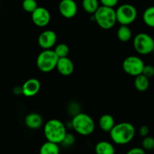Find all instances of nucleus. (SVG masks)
I'll use <instances>...</instances> for the list:
<instances>
[{"mask_svg":"<svg viewBox=\"0 0 154 154\" xmlns=\"http://www.w3.org/2000/svg\"><path fill=\"white\" fill-rule=\"evenodd\" d=\"M109 133L114 144L125 145L132 141L135 135V129L132 123L122 122L115 124Z\"/></svg>","mask_w":154,"mask_h":154,"instance_id":"1","label":"nucleus"},{"mask_svg":"<svg viewBox=\"0 0 154 154\" xmlns=\"http://www.w3.org/2000/svg\"><path fill=\"white\" fill-rule=\"evenodd\" d=\"M67 134L66 126L57 119H51L44 126V135L47 141L61 144Z\"/></svg>","mask_w":154,"mask_h":154,"instance_id":"2","label":"nucleus"},{"mask_svg":"<svg viewBox=\"0 0 154 154\" xmlns=\"http://www.w3.org/2000/svg\"><path fill=\"white\" fill-rule=\"evenodd\" d=\"M71 123L74 130L83 136L91 135L95 130L94 120L85 113H78L75 114Z\"/></svg>","mask_w":154,"mask_h":154,"instance_id":"3","label":"nucleus"},{"mask_svg":"<svg viewBox=\"0 0 154 154\" xmlns=\"http://www.w3.org/2000/svg\"><path fill=\"white\" fill-rule=\"evenodd\" d=\"M94 19L99 27L103 29H110L117 22L116 10L114 8L99 6L94 14Z\"/></svg>","mask_w":154,"mask_h":154,"instance_id":"4","label":"nucleus"},{"mask_svg":"<svg viewBox=\"0 0 154 154\" xmlns=\"http://www.w3.org/2000/svg\"><path fill=\"white\" fill-rule=\"evenodd\" d=\"M58 60L59 57L54 50H44L38 56L36 65L40 72L48 73L57 68Z\"/></svg>","mask_w":154,"mask_h":154,"instance_id":"5","label":"nucleus"},{"mask_svg":"<svg viewBox=\"0 0 154 154\" xmlns=\"http://www.w3.org/2000/svg\"><path fill=\"white\" fill-rule=\"evenodd\" d=\"M133 46L136 52L139 54L147 55L153 53L154 39L147 33H138L133 39Z\"/></svg>","mask_w":154,"mask_h":154,"instance_id":"6","label":"nucleus"},{"mask_svg":"<svg viewBox=\"0 0 154 154\" xmlns=\"http://www.w3.org/2000/svg\"><path fill=\"white\" fill-rule=\"evenodd\" d=\"M117 20L120 25L129 26L135 20L138 15L137 9L131 4H123L116 10Z\"/></svg>","mask_w":154,"mask_h":154,"instance_id":"7","label":"nucleus"},{"mask_svg":"<svg viewBox=\"0 0 154 154\" xmlns=\"http://www.w3.org/2000/svg\"><path fill=\"white\" fill-rule=\"evenodd\" d=\"M144 61L137 56H129L123 62V69L126 74L131 76L136 77L142 74L144 69Z\"/></svg>","mask_w":154,"mask_h":154,"instance_id":"8","label":"nucleus"},{"mask_svg":"<svg viewBox=\"0 0 154 154\" xmlns=\"http://www.w3.org/2000/svg\"><path fill=\"white\" fill-rule=\"evenodd\" d=\"M31 14L32 23L38 27L46 26L51 21V14L44 7H38Z\"/></svg>","mask_w":154,"mask_h":154,"instance_id":"9","label":"nucleus"},{"mask_svg":"<svg viewBox=\"0 0 154 154\" xmlns=\"http://www.w3.org/2000/svg\"><path fill=\"white\" fill-rule=\"evenodd\" d=\"M57 40V35L53 30H45L39 35L38 38V44L43 50L51 49L55 46Z\"/></svg>","mask_w":154,"mask_h":154,"instance_id":"10","label":"nucleus"},{"mask_svg":"<svg viewBox=\"0 0 154 154\" xmlns=\"http://www.w3.org/2000/svg\"><path fill=\"white\" fill-rule=\"evenodd\" d=\"M59 11L63 17L71 19L78 13V5L75 0H61L59 4Z\"/></svg>","mask_w":154,"mask_h":154,"instance_id":"11","label":"nucleus"},{"mask_svg":"<svg viewBox=\"0 0 154 154\" xmlns=\"http://www.w3.org/2000/svg\"><path fill=\"white\" fill-rule=\"evenodd\" d=\"M41 89V83L37 78H29L22 86V93L26 97H32L38 94Z\"/></svg>","mask_w":154,"mask_h":154,"instance_id":"12","label":"nucleus"},{"mask_svg":"<svg viewBox=\"0 0 154 154\" xmlns=\"http://www.w3.org/2000/svg\"><path fill=\"white\" fill-rule=\"evenodd\" d=\"M56 69H57L59 73L61 74L63 76H69L73 73L75 66H74V63L72 60L66 57L59 58Z\"/></svg>","mask_w":154,"mask_h":154,"instance_id":"13","label":"nucleus"},{"mask_svg":"<svg viewBox=\"0 0 154 154\" xmlns=\"http://www.w3.org/2000/svg\"><path fill=\"white\" fill-rule=\"evenodd\" d=\"M24 123L29 129H38L43 124V118L38 113L32 112L26 116Z\"/></svg>","mask_w":154,"mask_h":154,"instance_id":"14","label":"nucleus"},{"mask_svg":"<svg viewBox=\"0 0 154 154\" xmlns=\"http://www.w3.org/2000/svg\"><path fill=\"white\" fill-rule=\"evenodd\" d=\"M115 120L111 114H103L99 120V126L105 132H110L115 126Z\"/></svg>","mask_w":154,"mask_h":154,"instance_id":"15","label":"nucleus"},{"mask_svg":"<svg viewBox=\"0 0 154 154\" xmlns=\"http://www.w3.org/2000/svg\"><path fill=\"white\" fill-rule=\"evenodd\" d=\"M96 154H115L114 146L107 141H101L95 146Z\"/></svg>","mask_w":154,"mask_h":154,"instance_id":"16","label":"nucleus"},{"mask_svg":"<svg viewBox=\"0 0 154 154\" xmlns=\"http://www.w3.org/2000/svg\"><path fill=\"white\" fill-rule=\"evenodd\" d=\"M60 149L58 144L47 141L40 147L39 154H60Z\"/></svg>","mask_w":154,"mask_h":154,"instance_id":"17","label":"nucleus"},{"mask_svg":"<svg viewBox=\"0 0 154 154\" xmlns=\"http://www.w3.org/2000/svg\"><path fill=\"white\" fill-rule=\"evenodd\" d=\"M134 85L138 91L144 92L149 88L150 81L147 77H146L143 74H141L135 77V81H134Z\"/></svg>","mask_w":154,"mask_h":154,"instance_id":"18","label":"nucleus"},{"mask_svg":"<svg viewBox=\"0 0 154 154\" xmlns=\"http://www.w3.org/2000/svg\"><path fill=\"white\" fill-rule=\"evenodd\" d=\"M132 32L129 26L121 25L117 32V36L119 40L122 42H127L132 38Z\"/></svg>","mask_w":154,"mask_h":154,"instance_id":"19","label":"nucleus"},{"mask_svg":"<svg viewBox=\"0 0 154 154\" xmlns=\"http://www.w3.org/2000/svg\"><path fill=\"white\" fill-rule=\"evenodd\" d=\"M82 7L87 13L94 14L99 8V0H83Z\"/></svg>","mask_w":154,"mask_h":154,"instance_id":"20","label":"nucleus"},{"mask_svg":"<svg viewBox=\"0 0 154 154\" xmlns=\"http://www.w3.org/2000/svg\"><path fill=\"white\" fill-rule=\"evenodd\" d=\"M143 20L147 26L154 28V6H150L144 11Z\"/></svg>","mask_w":154,"mask_h":154,"instance_id":"21","label":"nucleus"},{"mask_svg":"<svg viewBox=\"0 0 154 154\" xmlns=\"http://www.w3.org/2000/svg\"><path fill=\"white\" fill-rule=\"evenodd\" d=\"M54 51L59 58H63V57H68L69 53V48L66 44L60 43L59 45H56Z\"/></svg>","mask_w":154,"mask_h":154,"instance_id":"22","label":"nucleus"},{"mask_svg":"<svg viewBox=\"0 0 154 154\" xmlns=\"http://www.w3.org/2000/svg\"><path fill=\"white\" fill-rule=\"evenodd\" d=\"M22 7L26 12L32 14L38 6L36 0H23Z\"/></svg>","mask_w":154,"mask_h":154,"instance_id":"23","label":"nucleus"},{"mask_svg":"<svg viewBox=\"0 0 154 154\" xmlns=\"http://www.w3.org/2000/svg\"><path fill=\"white\" fill-rule=\"evenodd\" d=\"M141 145L145 150H154V138L149 135L144 137L141 142Z\"/></svg>","mask_w":154,"mask_h":154,"instance_id":"24","label":"nucleus"},{"mask_svg":"<svg viewBox=\"0 0 154 154\" xmlns=\"http://www.w3.org/2000/svg\"><path fill=\"white\" fill-rule=\"evenodd\" d=\"M75 142V138L72 134L71 133H67L66 134V137L63 139V142L61 143V144H63L64 147H71V146L73 145Z\"/></svg>","mask_w":154,"mask_h":154,"instance_id":"25","label":"nucleus"},{"mask_svg":"<svg viewBox=\"0 0 154 154\" xmlns=\"http://www.w3.org/2000/svg\"><path fill=\"white\" fill-rule=\"evenodd\" d=\"M142 74L150 79L154 76V66L151 65H145Z\"/></svg>","mask_w":154,"mask_h":154,"instance_id":"26","label":"nucleus"},{"mask_svg":"<svg viewBox=\"0 0 154 154\" xmlns=\"http://www.w3.org/2000/svg\"><path fill=\"white\" fill-rule=\"evenodd\" d=\"M119 0H99L102 5L109 8H114L118 3Z\"/></svg>","mask_w":154,"mask_h":154,"instance_id":"27","label":"nucleus"},{"mask_svg":"<svg viewBox=\"0 0 154 154\" xmlns=\"http://www.w3.org/2000/svg\"><path fill=\"white\" fill-rule=\"evenodd\" d=\"M126 154H146L145 150L143 147H133L128 150Z\"/></svg>","mask_w":154,"mask_h":154,"instance_id":"28","label":"nucleus"},{"mask_svg":"<svg viewBox=\"0 0 154 154\" xmlns=\"http://www.w3.org/2000/svg\"><path fill=\"white\" fill-rule=\"evenodd\" d=\"M149 132H150V129L147 126H142L139 129V135L143 138L148 136Z\"/></svg>","mask_w":154,"mask_h":154,"instance_id":"29","label":"nucleus"},{"mask_svg":"<svg viewBox=\"0 0 154 154\" xmlns=\"http://www.w3.org/2000/svg\"><path fill=\"white\" fill-rule=\"evenodd\" d=\"M153 56H154V49H153Z\"/></svg>","mask_w":154,"mask_h":154,"instance_id":"30","label":"nucleus"},{"mask_svg":"<svg viewBox=\"0 0 154 154\" xmlns=\"http://www.w3.org/2000/svg\"><path fill=\"white\" fill-rule=\"evenodd\" d=\"M0 8H1V5H0Z\"/></svg>","mask_w":154,"mask_h":154,"instance_id":"31","label":"nucleus"},{"mask_svg":"<svg viewBox=\"0 0 154 154\" xmlns=\"http://www.w3.org/2000/svg\"><path fill=\"white\" fill-rule=\"evenodd\" d=\"M0 131H1V127H0Z\"/></svg>","mask_w":154,"mask_h":154,"instance_id":"32","label":"nucleus"}]
</instances>
